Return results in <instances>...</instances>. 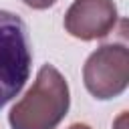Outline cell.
<instances>
[{
    "instance_id": "obj_1",
    "label": "cell",
    "mask_w": 129,
    "mask_h": 129,
    "mask_svg": "<svg viewBox=\"0 0 129 129\" xmlns=\"http://www.w3.org/2000/svg\"><path fill=\"white\" fill-rule=\"evenodd\" d=\"M71 107V91L54 64H42L32 87L8 113L12 129H56Z\"/></svg>"
},
{
    "instance_id": "obj_2",
    "label": "cell",
    "mask_w": 129,
    "mask_h": 129,
    "mask_svg": "<svg viewBox=\"0 0 129 129\" xmlns=\"http://www.w3.org/2000/svg\"><path fill=\"white\" fill-rule=\"evenodd\" d=\"M32 64V42L26 22L8 10H0V109L26 85Z\"/></svg>"
},
{
    "instance_id": "obj_3",
    "label": "cell",
    "mask_w": 129,
    "mask_h": 129,
    "mask_svg": "<svg viewBox=\"0 0 129 129\" xmlns=\"http://www.w3.org/2000/svg\"><path fill=\"white\" fill-rule=\"evenodd\" d=\"M85 89L99 101L125 93L129 85V50L125 44H103L83 64Z\"/></svg>"
},
{
    "instance_id": "obj_4",
    "label": "cell",
    "mask_w": 129,
    "mask_h": 129,
    "mask_svg": "<svg viewBox=\"0 0 129 129\" xmlns=\"http://www.w3.org/2000/svg\"><path fill=\"white\" fill-rule=\"evenodd\" d=\"M113 0H75L64 12V30L79 40H97L113 32L117 24Z\"/></svg>"
},
{
    "instance_id": "obj_5",
    "label": "cell",
    "mask_w": 129,
    "mask_h": 129,
    "mask_svg": "<svg viewBox=\"0 0 129 129\" xmlns=\"http://www.w3.org/2000/svg\"><path fill=\"white\" fill-rule=\"evenodd\" d=\"M22 2L32 10H46V8L56 4V0H22Z\"/></svg>"
},
{
    "instance_id": "obj_6",
    "label": "cell",
    "mask_w": 129,
    "mask_h": 129,
    "mask_svg": "<svg viewBox=\"0 0 129 129\" xmlns=\"http://www.w3.org/2000/svg\"><path fill=\"white\" fill-rule=\"evenodd\" d=\"M67 129H93V127L87 125V123H73V125H69Z\"/></svg>"
}]
</instances>
